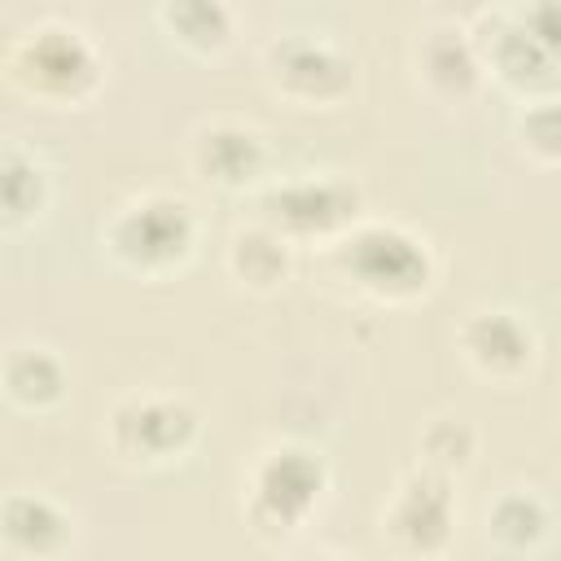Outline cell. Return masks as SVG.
Returning <instances> with one entry per match:
<instances>
[{
    "instance_id": "9",
    "label": "cell",
    "mask_w": 561,
    "mask_h": 561,
    "mask_svg": "<svg viewBox=\"0 0 561 561\" xmlns=\"http://www.w3.org/2000/svg\"><path fill=\"white\" fill-rule=\"evenodd\" d=\"M460 351L486 377H517L535 355V333L517 311L486 307L460 324Z\"/></svg>"
},
{
    "instance_id": "16",
    "label": "cell",
    "mask_w": 561,
    "mask_h": 561,
    "mask_svg": "<svg viewBox=\"0 0 561 561\" xmlns=\"http://www.w3.org/2000/svg\"><path fill=\"white\" fill-rule=\"evenodd\" d=\"M491 61H495L500 75H508V79H539V75L552 66V57L543 53V44H539L522 22L500 26V35L491 39Z\"/></svg>"
},
{
    "instance_id": "2",
    "label": "cell",
    "mask_w": 561,
    "mask_h": 561,
    "mask_svg": "<svg viewBox=\"0 0 561 561\" xmlns=\"http://www.w3.org/2000/svg\"><path fill=\"white\" fill-rule=\"evenodd\" d=\"M193 237H197L193 206L184 197H171V193L136 197L105 228V245L127 267H140V272H162V267L180 263L188 254Z\"/></svg>"
},
{
    "instance_id": "21",
    "label": "cell",
    "mask_w": 561,
    "mask_h": 561,
    "mask_svg": "<svg viewBox=\"0 0 561 561\" xmlns=\"http://www.w3.org/2000/svg\"><path fill=\"white\" fill-rule=\"evenodd\" d=\"M298 561H337V557H329V552H311V557H298Z\"/></svg>"
},
{
    "instance_id": "7",
    "label": "cell",
    "mask_w": 561,
    "mask_h": 561,
    "mask_svg": "<svg viewBox=\"0 0 561 561\" xmlns=\"http://www.w3.org/2000/svg\"><path fill=\"white\" fill-rule=\"evenodd\" d=\"M18 75L44 96H79L96 79V57L88 39L70 26L35 31L18 53Z\"/></svg>"
},
{
    "instance_id": "3",
    "label": "cell",
    "mask_w": 561,
    "mask_h": 561,
    "mask_svg": "<svg viewBox=\"0 0 561 561\" xmlns=\"http://www.w3.org/2000/svg\"><path fill=\"white\" fill-rule=\"evenodd\" d=\"M324 491V465L307 447H272L250 469V522L259 530H294Z\"/></svg>"
},
{
    "instance_id": "15",
    "label": "cell",
    "mask_w": 561,
    "mask_h": 561,
    "mask_svg": "<svg viewBox=\"0 0 561 561\" xmlns=\"http://www.w3.org/2000/svg\"><path fill=\"white\" fill-rule=\"evenodd\" d=\"M486 526H491V535H495L500 543H508V548H530V543L543 535L548 513H543V504H539L530 491H508V495H500L495 508L486 513Z\"/></svg>"
},
{
    "instance_id": "8",
    "label": "cell",
    "mask_w": 561,
    "mask_h": 561,
    "mask_svg": "<svg viewBox=\"0 0 561 561\" xmlns=\"http://www.w3.org/2000/svg\"><path fill=\"white\" fill-rule=\"evenodd\" d=\"M267 75L298 101H333L351 83V61L316 35H285L267 48Z\"/></svg>"
},
{
    "instance_id": "12",
    "label": "cell",
    "mask_w": 561,
    "mask_h": 561,
    "mask_svg": "<svg viewBox=\"0 0 561 561\" xmlns=\"http://www.w3.org/2000/svg\"><path fill=\"white\" fill-rule=\"evenodd\" d=\"M416 61L425 70V79L443 92H465L478 79V44L460 31V26H430L416 44Z\"/></svg>"
},
{
    "instance_id": "14",
    "label": "cell",
    "mask_w": 561,
    "mask_h": 561,
    "mask_svg": "<svg viewBox=\"0 0 561 561\" xmlns=\"http://www.w3.org/2000/svg\"><path fill=\"white\" fill-rule=\"evenodd\" d=\"M61 386H66V373H61V359L44 346H18L9 351L4 359V390L13 403H26V408H48L53 399H61Z\"/></svg>"
},
{
    "instance_id": "19",
    "label": "cell",
    "mask_w": 561,
    "mask_h": 561,
    "mask_svg": "<svg viewBox=\"0 0 561 561\" xmlns=\"http://www.w3.org/2000/svg\"><path fill=\"white\" fill-rule=\"evenodd\" d=\"M517 136L522 145L543 158V162H557L561 158V101H535L522 123H517Z\"/></svg>"
},
{
    "instance_id": "4",
    "label": "cell",
    "mask_w": 561,
    "mask_h": 561,
    "mask_svg": "<svg viewBox=\"0 0 561 561\" xmlns=\"http://www.w3.org/2000/svg\"><path fill=\"white\" fill-rule=\"evenodd\" d=\"M263 224L272 232H280L285 241L294 237H333L346 232L359 215V188L351 180L337 175H302V180H285L272 184L259 197Z\"/></svg>"
},
{
    "instance_id": "10",
    "label": "cell",
    "mask_w": 561,
    "mask_h": 561,
    "mask_svg": "<svg viewBox=\"0 0 561 561\" xmlns=\"http://www.w3.org/2000/svg\"><path fill=\"white\" fill-rule=\"evenodd\" d=\"M263 167V140L254 127L219 118L193 136V171L219 188H241Z\"/></svg>"
},
{
    "instance_id": "1",
    "label": "cell",
    "mask_w": 561,
    "mask_h": 561,
    "mask_svg": "<svg viewBox=\"0 0 561 561\" xmlns=\"http://www.w3.org/2000/svg\"><path fill=\"white\" fill-rule=\"evenodd\" d=\"M337 267L373 298H412L430 285L434 259L425 241L394 224H359L337 241Z\"/></svg>"
},
{
    "instance_id": "20",
    "label": "cell",
    "mask_w": 561,
    "mask_h": 561,
    "mask_svg": "<svg viewBox=\"0 0 561 561\" xmlns=\"http://www.w3.org/2000/svg\"><path fill=\"white\" fill-rule=\"evenodd\" d=\"M522 26L543 44V53L557 61L561 57V4H535L522 13Z\"/></svg>"
},
{
    "instance_id": "11",
    "label": "cell",
    "mask_w": 561,
    "mask_h": 561,
    "mask_svg": "<svg viewBox=\"0 0 561 561\" xmlns=\"http://www.w3.org/2000/svg\"><path fill=\"white\" fill-rule=\"evenodd\" d=\"M66 535H70V522L48 495L18 491L4 500V539L13 548H22L31 557H48L66 543Z\"/></svg>"
},
{
    "instance_id": "6",
    "label": "cell",
    "mask_w": 561,
    "mask_h": 561,
    "mask_svg": "<svg viewBox=\"0 0 561 561\" xmlns=\"http://www.w3.org/2000/svg\"><path fill=\"white\" fill-rule=\"evenodd\" d=\"M105 430H110V447L127 460H171L193 443L197 416L184 399L131 394V399L114 403Z\"/></svg>"
},
{
    "instance_id": "17",
    "label": "cell",
    "mask_w": 561,
    "mask_h": 561,
    "mask_svg": "<svg viewBox=\"0 0 561 561\" xmlns=\"http://www.w3.org/2000/svg\"><path fill=\"white\" fill-rule=\"evenodd\" d=\"M0 197H4V215L9 219H22V215L39 210V202H44V171L26 153H18V149H4Z\"/></svg>"
},
{
    "instance_id": "13",
    "label": "cell",
    "mask_w": 561,
    "mask_h": 561,
    "mask_svg": "<svg viewBox=\"0 0 561 561\" xmlns=\"http://www.w3.org/2000/svg\"><path fill=\"white\" fill-rule=\"evenodd\" d=\"M228 272L250 289H272L289 276V241L267 224L241 228L232 232V245H228Z\"/></svg>"
},
{
    "instance_id": "18",
    "label": "cell",
    "mask_w": 561,
    "mask_h": 561,
    "mask_svg": "<svg viewBox=\"0 0 561 561\" xmlns=\"http://www.w3.org/2000/svg\"><path fill=\"white\" fill-rule=\"evenodd\" d=\"M162 18L171 22V31H175L184 44H197V48H215V44H224V31H228V13H224L219 4H206V0L167 4Z\"/></svg>"
},
{
    "instance_id": "5",
    "label": "cell",
    "mask_w": 561,
    "mask_h": 561,
    "mask_svg": "<svg viewBox=\"0 0 561 561\" xmlns=\"http://www.w3.org/2000/svg\"><path fill=\"white\" fill-rule=\"evenodd\" d=\"M381 535L399 552H408L416 561L438 557L447 548V539H451V486H447V473L412 469L394 486V495H390V504L381 513Z\"/></svg>"
}]
</instances>
